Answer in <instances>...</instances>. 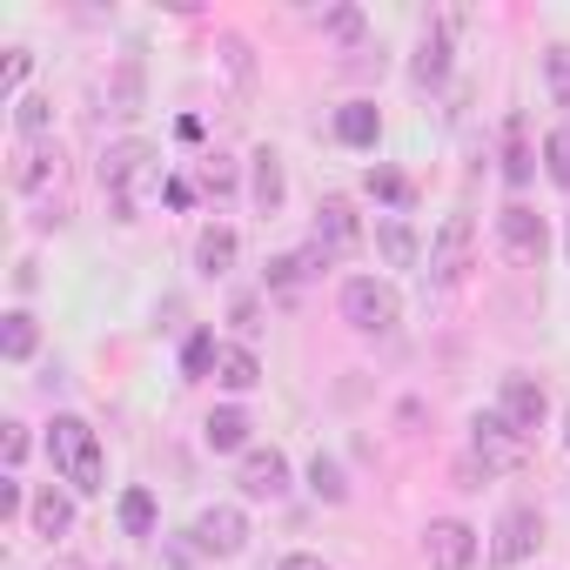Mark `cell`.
I'll list each match as a JSON object with an SVG mask.
<instances>
[{
  "label": "cell",
  "instance_id": "31",
  "mask_svg": "<svg viewBox=\"0 0 570 570\" xmlns=\"http://www.w3.org/2000/svg\"><path fill=\"white\" fill-rule=\"evenodd\" d=\"M48 121H55V108H48V101H41V95H28V101H21V108H14V128H21V135H28V141H41V135H48Z\"/></svg>",
  "mask_w": 570,
  "mask_h": 570
},
{
  "label": "cell",
  "instance_id": "39",
  "mask_svg": "<svg viewBox=\"0 0 570 570\" xmlns=\"http://www.w3.org/2000/svg\"><path fill=\"white\" fill-rule=\"evenodd\" d=\"M14 510H21V483L8 476V483H0V517H14Z\"/></svg>",
  "mask_w": 570,
  "mask_h": 570
},
{
  "label": "cell",
  "instance_id": "25",
  "mask_svg": "<svg viewBox=\"0 0 570 570\" xmlns=\"http://www.w3.org/2000/svg\"><path fill=\"white\" fill-rule=\"evenodd\" d=\"M370 195L390 202V208H410V202H416V188H410L403 168H370Z\"/></svg>",
  "mask_w": 570,
  "mask_h": 570
},
{
  "label": "cell",
  "instance_id": "5",
  "mask_svg": "<svg viewBox=\"0 0 570 570\" xmlns=\"http://www.w3.org/2000/svg\"><path fill=\"white\" fill-rule=\"evenodd\" d=\"M537 543H543V517H537L530 503H510V510L497 517V537H490V563L517 570V563H530V557H537Z\"/></svg>",
  "mask_w": 570,
  "mask_h": 570
},
{
  "label": "cell",
  "instance_id": "26",
  "mask_svg": "<svg viewBox=\"0 0 570 570\" xmlns=\"http://www.w3.org/2000/svg\"><path fill=\"white\" fill-rule=\"evenodd\" d=\"M309 490H316L323 503H343V497H350V483H343V463H336V456H316V463H309Z\"/></svg>",
  "mask_w": 570,
  "mask_h": 570
},
{
  "label": "cell",
  "instance_id": "20",
  "mask_svg": "<svg viewBox=\"0 0 570 570\" xmlns=\"http://www.w3.org/2000/svg\"><path fill=\"white\" fill-rule=\"evenodd\" d=\"M336 135H343L350 148H376V135H383V115H376V101H350V108L336 115Z\"/></svg>",
  "mask_w": 570,
  "mask_h": 570
},
{
  "label": "cell",
  "instance_id": "3",
  "mask_svg": "<svg viewBox=\"0 0 570 570\" xmlns=\"http://www.w3.org/2000/svg\"><path fill=\"white\" fill-rule=\"evenodd\" d=\"M470 456L490 470V476H510V470H523V456H530V436H517L497 410H483L476 423H470Z\"/></svg>",
  "mask_w": 570,
  "mask_h": 570
},
{
  "label": "cell",
  "instance_id": "24",
  "mask_svg": "<svg viewBox=\"0 0 570 570\" xmlns=\"http://www.w3.org/2000/svg\"><path fill=\"white\" fill-rule=\"evenodd\" d=\"M115 510H121V530H128V537H155V497H148V490H121Z\"/></svg>",
  "mask_w": 570,
  "mask_h": 570
},
{
  "label": "cell",
  "instance_id": "35",
  "mask_svg": "<svg viewBox=\"0 0 570 570\" xmlns=\"http://www.w3.org/2000/svg\"><path fill=\"white\" fill-rule=\"evenodd\" d=\"M0 456H8V470H21V456H28V430L21 423H0Z\"/></svg>",
  "mask_w": 570,
  "mask_h": 570
},
{
  "label": "cell",
  "instance_id": "36",
  "mask_svg": "<svg viewBox=\"0 0 570 570\" xmlns=\"http://www.w3.org/2000/svg\"><path fill=\"white\" fill-rule=\"evenodd\" d=\"M202 181H208V195H235V168H228V161H208Z\"/></svg>",
  "mask_w": 570,
  "mask_h": 570
},
{
  "label": "cell",
  "instance_id": "1",
  "mask_svg": "<svg viewBox=\"0 0 570 570\" xmlns=\"http://www.w3.org/2000/svg\"><path fill=\"white\" fill-rule=\"evenodd\" d=\"M48 456H55V476L81 497L108 490V456H101V436L81 423V416H55L48 423Z\"/></svg>",
  "mask_w": 570,
  "mask_h": 570
},
{
  "label": "cell",
  "instance_id": "13",
  "mask_svg": "<svg viewBox=\"0 0 570 570\" xmlns=\"http://www.w3.org/2000/svg\"><path fill=\"white\" fill-rule=\"evenodd\" d=\"M450 28H456V14H450V21H430V28H423V41H416L410 75H416L423 88H436V81L450 75Z\"/></svg>",
  "mask_w": 570,
  "mask_h": 570
},
{
  "label": "cell",
  "instance_id": "38",
  "mask_svg": "<svg viewBox=\"0 0 570 570\" xmlns=\"http://www.w3.org/2000/svg\"><path fill=\"white\" fill-rule=\"evenodd\" d=\"M275 570H330V563H323V557H309V550H296V557H282Z\"/></svg>",
  "mask_w": 570,
  "mask_h": 570
},
{
  "label": "cell",
  "instance_id": "29",
  "mask_svg": "<svg viewBox=\"0 0 570 570\" xmlns=\"http://www.w3.org/2000/svg\"><path fill=\"white\" fill-rule=\"evenodd\" d=\"M135 108H141V61L128 55L121 75H115V115H135Z\"/></svg>",
  "mask_w": 570,
  "mask_h": 570
},
{
  "label": "cell",
  "instance_id": "28",
  "mask_svg": "<svg viewBox=\"0 0 570 570\" xmlns=\"http://www.w3.org/2000/svg\"><path fill=\"white\" fill-rule=\"evenodd\" d=\"M222 68L235 75V88H255V61H248V41L242 35H222Z\"/></svg>",
  "mask_w": 570,
  "mask_h": 570
},
{
  "label": "cell",
  "instance_id": "15",
  "mask_svg": "<svg viewBox=\"0 0 570 570\" xmlns=\"http://www.w3.org/2000/svg\"><path fill=\"white\" fill-rule=\"evenodd\" d=\"M309 268H330V255H323L316 242L296 248V255H275V262H268V289H275V296H296L303 282H309Z\"/></svg>",
  "mask_w": 570,
  "mask_h": 570
},
{
  "label": "cell",
  "instance_id": "40",
  "mask_svg": "<svg viewBox=\"0 0 570 570\" xmlns=\"http://www.w3.org/2000/svg\"><path fill=\"white\" fill-rule=\"evenodd\" d=\"M55 570H88V563H81V557H61V563H55Z\"/></svg>",
  "mask_w": 570,
  "mask_h": 570
},
{
  "label": "cell",
  "instance_id": "37",
  "mask_svg": "<svg viewBox=\"0 0 570 570\" xmlns=\"http://www.w3.org/2000/svg\"><path fill=\"white\" fill-rule=\"evenodd\" d=\"M228 316H235V330H242V336H248V330H262V303H255V296H242Z\"/></svg>",
  "mask_w": 570,
  "mask_h": 570
},
{
  "label": "cell",
  "instance_id": "18",
  "mask_svg": "<svg viewBox=\"0 0 570 570\" xmlns=\"http://www.w3.org/2000/svg\"><path fill=\"white\" fill-rule=\"evenodd\" d=\"M28 517H35V530H41V537H68V530H75V503H68L55 483H48V490H35Z\"/></svg>",
  "mask_w": 570,
  "mask_h": 570
},
{
  "label": "cell",
  "instance_id": "19",
  "mask_svg": "<svg viewBox=\"0 0 570 570\" xmlns=\"http://www.w3.org/2000/svg\"><path fill=\"white\" fill-rule=\"evenodd\" d=\"M282 195H289V181H282V155H275V148H255V208L275 215Z\"/></svg>",
  "mask_w": 570,
  "mask_h": 570
},
{
  "label": "cell",
  "instance_id": "41",
  "mask_svg": "<svg viewBox=\"0 0 570 570\" xmlns=\"http://www.w3.org/2000/svg\"><path fill=\"white\" fill-rule=\"evenodd\" d=\"M563 443H570V416H563Z\"/></svg>",
  "mask_w": 570,
  "mask_h": 570
},
{
  "label": "cell",
  "instance_id": "14",
  "mask_svg": "<svg viewBox=\"0 0 570 570\" xmlns=\"http://www.w3.org/2000/svg\"><path fill=\"white\" fill-rule=\"evenodd\" d=\"M215 383H222L228 396H248V390L262 383V363H255V350H248V343H222V350H215Z\"/></svg>",
  "mask_w": 570,
  "mask_h": 570
},
{
  "label": "cell",
  "instance_id": "7",
  "mask_svg": "<svg viewBox=\"0 0 570 570\" xmlns=\"http://www.w3.org/2000/svg\"><path fill=\"white\" fill-rule=\"evenodd\" d=\"M148 161H155V148H148V141H135V135H128V141H115V148L101 155V188L115 195V208H128V202H135V181L148 175Z\"/></svg>",
  "mask_w": 570,
  "mask_h": 570
},
{
  "label": "cell",
  "instance_id": "21",
  "mask_svg": "<svg viewBox=\"0 0 570 570\" xmlns=\"http://www.w3.org/2000/svg\"><path fill=\"white\" fill-rule=\"evenodd\" d=\"M195 268L202 275H228L235 268V228H202L195 235Z\"/></svg>",
  "mask_w": 570,
  "mask_h": 570
},
{
  "label": "cell",
  "instance_id": "23",
  "mask_svg": "<svg viewBox=\"0 0 570 570\" xmlns=\"http://www.w3.org/2000/svg\"><path fill=\"white\" fill-rule=\"evenodd\" d=\"M530 168H537V161H530V148H523V115H510V128H503V181L523 188Z\"/></svg>",
  "mask_w": 570,
  "mask_h": 570
},
{
  "label": "cell",
  "instance_id": "34",
  "mask_svg": "<svg viewBox=\"0 0 570 570\" xmlns=\"http://www.w3.org/2000/svg\"><path fill=\"white\" fill-rule=\"evenodd\" d=\"M215 350H222L215 336H188V350H181V370H188V376H208V370H215Z\"/></svg>",
  "mask_w": 570,
  "mask_h": 570
},
{
  "label": "cell",
  "instance_id": "17",
  "mask_svg": "<svg viewBox=\"0 0 570 570\" xmlns=\"http://www.w3.org/2000/svg\"><path fill=\"white\" fill-rule=\"evenodd\" d=\"M35 350H41L35 316H28V309H8V316H0V356H8V363H28Z\"/></svg>",
  "mask_w": 570,
  "mask_h": 570
},
{
  "label": "cell",
  "instance_id": "11",
  "mask_svg": "<svg viewBox=\"0 0 570 570\" xmlns=\"http://www.w3.org/2000/svg\"><path fill=\"white\" fill-rule=\"evenodd\" d=\"M235 483H242V497H282V490H289V456H282L275 443H262V450H242V470H235Z\"/></svg>",
  "mask_w": 570,
  "mask_h": 570
},
{
  "label": "cell",
  "instance_id": "42",
  "mask_svg": "<svg viewBox=\"0 0 570 570\" xmlns=\"http://www.w3.org/2000/svg\"><path fill=\"white\" fill-rule=\"evenodd\" d=\"M115 570H121V563H115Z\"/></svg>",
  "mask_w": 570,
  "mask_h": 570
},
{
  "label": "cell",
  "instance_id": "9",
  "mask_svg": "<svg viewBox=\"0 0 570 570\" xmlns=\"http://www.w3.org/2000/svg\"><path fill=\"white\" fill-rule=\"evenodd\" d=\"M497 242H503L517 262H543V248H550V228H543V215H537L530 202H510V208L497 215Z\"/></svg>",
  "mask_w": 570,
  "mask_h": 570
},
{
  "label": "cell",
  "instance_id": "32",
  "mask_svg": "<svg viewBox=\"0 0 570 570\" xmlns=\"http://www.w3.org/2000/svg\"><path fill=\"white\" fill-rule=\"evenodd\" d=\"M48 161H55L48 148H28V155H21V168H14V188H21V195H35V188L48 181Z\"/></svg>",
  "mask_w": 570,
  "mask_h": 570
},
{
  "label": "cell",
  "instance_id": "30",
  "mask_svg": "<svg viewBox=\"0 0 570 570\" xmlns=\"http://www.w3.org/2000/svg\"><path fill=\"white\" fill-rule=\"evenodd\" d=\"M543 175H550L557 188H570V128H557V135L543 141Z\"/></svg>",
  "mask_w": 570,
  "mask_h": 570
},
{
  "label": "cell",
  "instance_id": "8",
  "mask_svg": "<svg viewBox=\"0 0 570 570\" xmlns=\"http://www.w3.org/2000/svg\"><path fill=\"white\" fill-rule=\"evenodd\" d=\"M543 410H550V396H543L537 376H503V390H497V416H503L517 436H537V430H543Z\"/></svg>",
  "mask_w": 570,
  "mask_h": 570
},
{
  "label": "cell",
  "instance_id": "10",
  "mask_svg": "<svg viewBox=\"0 0 570 570\" xmlns=\"http://www.w3.org/2000/svg\"><path fill=\"white\" fill-rule=\"evenodd\" d=\"M423 557H430L436 570H470V563H476V530H470L463 517H436V523L423 530Z\"/></svg>",
  "mask_w": 570,
  "mask_h": 570
},
{
  "label": "cell",
  "instance_id": "4",
  "mask_svg": "<svg viewBox=\"0 0 570 570\" xmlns=\"http://www.w3.org/2000/svg\"><path fill=\"white\" fill-rule=\"evenodd\" d=\"M470 255H476V222L470 215H443V228H436V242H430V282L436 289H450V282H463V268H470Z\"/></svg>",
  "mask_w": 570,
  "mask_h": 570
},
{
  "label": "cell",
  "instance_id": "22",
  "mask_svg": "<svg viewBox=\"0 0 570 570\" xmlns=\"http://www.w3.org/2000/svg\"><path fill=\"white\" fill-rule=\"evenodd\" d=\"M202 436H208V450H248V416H242L235 403H228V410H208Z\"/></svg>",
  "mask_w": 570,
  "mask_h": 570
},
{
  "label": "cell",
  "instance_id": "2",
  "mask_svg": "<svg viewBox=\"0 0 570 570\" xmlns=\"http://www.w3.org/2000/svg\"><path fill=\"white\" fill-rule=\"evenodd\" d=\"M343 323L363 330V336H390V330L403 323V303H396L390 282H376V275H350V282H343Z\"/></svg>",
  "mask_w": 570,
  "mask_h": 570
},
{
  "label": "cell",
  "instance_id": "27",
  "mask_svg": "<svg viewBox=\"0 0 570 570\" xmlns=\"http://www.w3.org/2000/svg\"><path fill=\"white\" fill-rule=\"evenodd\" d=\"M323 35L343 41V48H356V41H363V8H330V14H323Z\"/></svg>",
  "mask_w": 570,
  "mask_h": 570
},
{
  "label": "cell",
  "instance_id": "33",
  "mask_svg": "<svg viewBox=\"0 0 570 570\" xmlns=\"http://www.w3.org/2000/svg\"><path fill=\"white\" fill-rule=\"evenodd\" d=\"M543 81H550L557 108H570V55H563V48H550V55H543Z\"/></svg>",
  "mask_w": 570,
  "mask_h": 570
},
{
  "label": "cell",
  "instance_id": "12",
  "mask_svg": "<svg viewBox=\"0 0 570 570\" xmlns=\"http://www.w3.org/2000/svg\"><path fill=\"white\" fill-rule=\"evenodd\" d=\"M330 262H343V255H356V242H363V222H356V208L350 202H323L316 208V235H309Z\"/></svg>",
  "mask_w": 570,
  "mask_h": 570
},
{
  "label": "cell",
  "instance_id": "6",
  "mask_svg": "<svg viewBox=\"0 0 570 570\" xmlns=\"http://www.w3.org/2000/svg\"><path fill=\"white\" fill-rule=\"evenodd\" d=\"M188 537H195L202 557H242V550H248V517H242L235 503H208Z\"/></svg>",
  "mask_w": 570,
  "mask_h": 570
},
{
  "label": "cell",
  "instance_id": "16",
  "mask_svg": "<svg viewBox=\"0 0 570 570\" xmlns=\"http://www.w3.org/2000/svg\"><path fill=\"white\" fill-rule=\"evenodd\" d=\"M376 248H383L390 268H416V262H423V242H416V228H410L403 215H390V222L376 228Z\"/></svg>",
  "mask_w": 570,
  "mask_h": 570
}]
</instances>
